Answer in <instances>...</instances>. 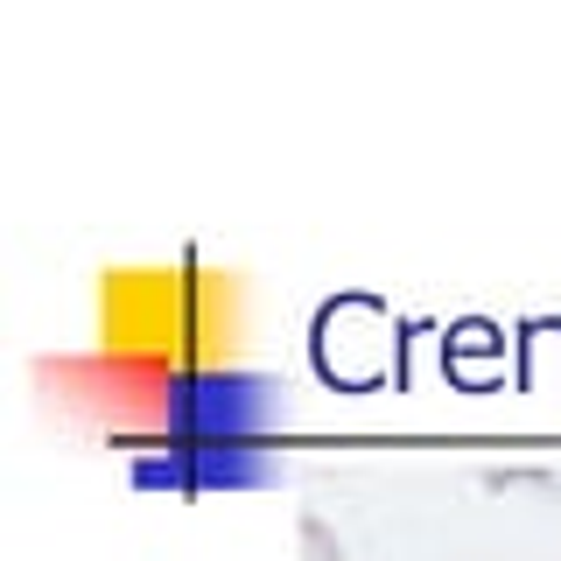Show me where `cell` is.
Here are the masks:
<instances>
[{
  "mask_svg": "<svg viewBox=\"0 0 561 561\" xmlns=\"http://www.w3.org/2000/svg\"><path fill=\"white\" fill-rule=\"evenodd\" d=\"M295 534H302V561H344L337 534H330V526L316 519V513H302V526H295Z\"/></svg>",
  "mask_w": 561,
  "mask_h": 561,
  "instance_id": "cell-1",
  "label": "cell"
}]
</instances>
